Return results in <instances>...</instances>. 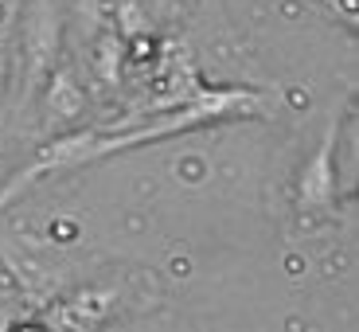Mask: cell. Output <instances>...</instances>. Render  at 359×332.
Returning a JSON list of instances; mask_svg holds the SVG:
<instances>
[{
    "label": "cell",
    "mask_w": 359,
    "mask_h": 332,
    "mask_svg": "<svg viewBox=\"0 0 359 332\" xmlns=\"http://www.w3.org/2000/svg\"><path fill=\"white\" fill-rule=\"evenodd\" d=\"M344 106H348V98L336 102L320 149H316V157L305 164V172H301V180H297V204L305 207V211H332L336 196H340V192H336V141H340Z\"/></svg>",
    "instance_id": "cell-1"
},
{
    "label": "cell",
    "mask_w": 359,
    "mask_h": 332,
    "mask_svg": "<svg viewBox=\"0 0 359 332\" xmlns=\"http://www.w3.org/2000/svg\"><path fill=\"white\" fill-rule=\"evenodd\" d=\"M55 51H59V8L55 0H32V12L24 20V94L32 98L39 82L55 71Z\"/></svg>",
    "instance_id": "cell-2"
},
{
    "label": "cell",
    "mask_w": 359,
    "mask_h": 332,
    "mask_svg": "<svg viewBox=\"0 0 359 332\" xmlns=\"http://www.w3.org/2000/svg\"><path fill=\"white\" fill-rule=\"evenodd\" d=\"M82 90H79V82L71 79V71H59L51 74V86H47V98H43V126H47V133H59L63 126H71L74 117L82 114Z\"/></svg>",
    "instance_id": "cell-3"
},
{
    "label": "cell",
    "mask_w": 359,
    "mask_h": 332,
    "mask_svg": "<svg viewBox=\"0 0 359 332\" xmlns=\"http://www.w3.org/2000/svg\"><path fill=\"white\" fill-rule=\"evenodd\" d=\"M114 297H117L114 289H82L71 305L55 309V317H59L55 324H79V328H82V324H98L102 317L109 313Z\"/></svg>",
    "instance_id": "cell-4"
},
{
    "label": "cell",
    "mask_w": 359,
    "mask_h": 332,
    "mask_svg": "<svg viewBox=\"0 0 359 332\" xmlns=\"http://www.w3.org/2000/svg\"><path fill=\"white\" fill-rule=\"evenodd\" d=\"M4 82H8V39L0 36V94H4Z\"/></svg>",
    "instance_id": "cell-5"
}]
</instances>
